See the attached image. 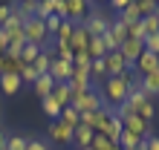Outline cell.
<instances>
[{"instance_id":"6da1fadb","label":"cell","mask_w":159,"mask_h":150,"mask_svg":"<svg viewBox=\"0 0 159 150\" xmlns=\"http://www.w3.org/2000/svg\"><path fill=\"white\" fill-rule=\"evenodd\" d=\"M139 84V75H133V69H127L125 75H116V78H107L104 81V90H101V98L110 101V104H125L130 90Z\"/></svg>"},{"instance_id":"7a4b0ae2","label":"cell","mask_w":159,"mask_h":150,"mask_svg":"<svg viewBox=\"0 0 159 150\" xmlns=\"http://www.w3.org/2000/svg\"><path fill=\"white\" fill-rule=\"evenodd\" d=\"M23 38H26V43H35V46H41V49H46V43L52 41V35H49V29H46V23L38 20V17L23 20Z\"/></svg>"},{"instance_id":"3957f363","label":"cell","mask_w":159,"mask_h":150,"mask_svg":"<svg viewBox=\"0 0 159 150\" xmlns=\"http://www.w3.org/2000/svg\"><path fill=\"white\" fill-rule=\"evenodd\" d=\"M110 20H113V17H110L107 12H101V9H90V15L84 17L81 26L87 29L90 38H104L110 32Z\"/></svg>"},{"instance_id":"277c9868","label":"cell","mask_w":159,"mask_h":150,"mask_svg":"<svg viewBox=\"0 0 159 150\" xmlns=\"http://www.w3.org/2000/svg\"><path fill=\"white\" fill-rule=\"evenodd\" d=\"M72 110H78L81 116L84 113H96V110H101L104 107V98H101V92L96 90V87H90L87 92H81V95H72V104H70Z\"/></svg>"},{"instance_id":"5b68a950","label":"cell","mask_w":159,"mask_h":150,"mask_svg":"<svg viewBox=\"0 0 159 150\" xmlns=\"http://www.w3.org/2000/svg\"><path fill=\"white\" fill-rule=\"evenodd\" d=\"M90 6L87 0H64V20H72V23H84V17L90 15Z\"/></svg>"},{"instance_id":"8992f818","label":"cell","mask_w":159,"mask_h":150,"mask_svg":"<svg viewBox=\"0 0 159 150\" xmlns=\"http://www.w3.org/2000/svg\"><path fill=\"white\" fill-rule=\"evenodd\" d=\"M70 92L72 95H81V92H87L93 87V81H90V67H72V78H70Z\"/></svg>"},{"instance_id":"52a82bcc","label":"cell","mask_w":159,"mask_h":150,"mask_svg":"<svg viewBox=\"0 0 159 150\" xmlns=\"http://www.w3.org/2000/svg\"><path fill=\"white\" fill-rule=\"evenodd\" d=\"M107 121H110V110L107 107H101L96 113H84V116H81V124L87 130H93V133H101V130L107 127Z\"/></svg>"},{"instance_id":"ba28073f","label":"cell","mask_w":159,"mask_h":150,"mask_svg":"<svg viewBox=\"0 0 159 150\" xmlns=\"http://www.w3.org/2000/svg\"><path fill=\"white\" fill-rule=\"evenodd\" d=\"M119 52H121V58L127 61V67H133V64L142 58V52H145V41H136V38H127L125 43L119 46Z\"/></svg>"},{"instance_id":"9c48e42d","label":"cell","mask_w":159,"mask_h":150,"mask_svg":"<svg viewBox=\"0 0 159 150\" xmlns=\"http://www.w3.org/2000/svg\"><path fill=\"white\" fill-rule=\"evenodd\" d=\"M121 127H125L127 133H136V136H142V139H148V136H151V124H148L145 118H139L136 113H127V116L121 118Z\"/></svg>"},{"instance_id":"30bf717a","label":"cell","mask_w":159,"mask_h":150,"mask_svg":"<svg viewBox=\"0 0 159 150\" xmlns=\"http://www.w3.org/2000/svg\"><path fill=\"white\" fill-rule=\"evenodd\" d=\"M104 67H107V78H116V75H125L127 69H133V67H127L121 52H107L104 55Z\"/></svg>"},{"instance_id":"8fae6325","label":"cell","mask_w":159,"mask_h":150,"mask_svg":"<svg viewBox=\"0 0 159 150\" xmlns=\"http://www.w3.org/2000/svg\"><path fill=\"white\" fill-rule=\"evenodd\" d=\"M72 133H75V130H70L64 121H52V124H49V139L55 144H61V147L72 144Z\"/></svg>"},{"instance_id":"7c38bea8","label":"cell","mask_w":159,"mask_h":150,"mask_svg":"<svg viewBox=\"0 0 159 150\" xmlns=\"http://www.w3.org/2000/svg\"><path fill=\"white\" fill-rule=\"evenodd\" d=\"M49 75H52V81H55V84H70V78H72V64H67V61H58V58H52Z\"/></svg>"},{"instance_id":"4fadbf2b","label":"cell","mask_w":159,"mask_h":150,"mask_svg":"<svg viewBox=\"0 0 159 150\" xmlns=\"http://www.w3.org/2000/svg\"><path fill=\"white\" fill-rule=\"evenodd\" d=\"M70 46H72V55L87 52V46H90V35H87V29H84L81 23L75 26V32H72V38H70Z\"/></svg>"},{"instance_id":"5bb4252c","label":"cell","mask_w":159,"mask_h":150,"mask_svg":"<svg viewBox=\"0 0 159 150\" xmlns=\"http://www.w3.org/2000/svg\"><path fill=\"white\" fill-rule=\"evenodd\" d=\"M136 75H151L153 69H159V55H151V52H142V58L136 64Z\"/></svg>"},{"instance_id":"9a60e30c","label":"cell","mask_w":159,"mask_h":150,"mask_svg":"<svg viewBox=\"0 0 159 150\" xmlns=\"http://www.w3.org/2000/svg\"><path fill=\"white\" fill-rule=\"evenodd\" d=\"M139 87H142L145 92H148V98H159V69H153L151 75H142L139 78Z\"/></svg>"},{"instance_id":"2e32d148","label":"cell","mask_w":159,"mask_h":150,"mask_svg":"<svg viewBox=\"0 0 159 150\" xmlns=\"http://www.w3.org/2000/svg\"><path fill=\"white\" fill-rule=\"evenodd\" d=\"M49 98H52V101H55V104H58L61 110L72 104V92H70V87H67V84H55V87H52V95H49Z\"/></svg>"},{"instance_id":"e0dca14e","label":"cell","mask_w":159,"mask_h":150,"mask_svg":"<svg viewBox=\"0 0 159 150\" xmlns=\"http://www.w3.org/2000/svg\"><path fill=\"white\" fill-rule=\"evenodd\" d=\"M121 130H125V127H121V118H116L113 110H110V121H107V127L101 130V133H104L113 144H119V142H121Z\"/></svg>"},{"instance_id":"ac0fdd59","label":"cell","mask_w":159,"mask_h":150,"mask_svg":"<svg viewBox=\"0 0 159 150\" xmlns=\"http://www.w3.org/2000/svg\"><path fill=\"white\" fill-rule=\"evenodd\" d=\"M52 87H55V81H52V75H41V78H38V81L32 84V90H35V95H38L41 101L52 95Z\"/></svg>"},{"instance_id":"d6986e66","label":"cell","mask_w":159,"mask_h":150,"mask_svg":"<svg viewBox=\"0 0 159 150\" xmlns=\"http://www.w3.org/2000/svg\"><path fill=\"white\" fill-rule=\"evenodd\" d=\"M107 35L121 46V43L127 41V26H125V20H121V17H113V20H110V32H107Z\"/></svg>"},{"instance_id":"ffe728a7","label":"cell","mask_w":159,"mask_h":150,"mask_svg":"<svg viewBox=\"0 0 159 150\" xmlns=\"http://www.w3.org/2000/svg\"><path fill=\"white\" fill-rule=\"evenodd\" d=\"M93 136H96V133L81 124V127H75V133H72V144H75L78 150H84V147H90V144H93Z\"/></svg>"},{"instance_id":"44dd1931","label":"cell","mask_w":159,"mask_h":150,"mask_svg":"<svg viewBox=\"0 0 159 150\" xmlns=\"http://www.w3.org/2000/svg\"><path fill=\"white\" fill-rule=\"evenodd\" d=\"M87 55L90 61H101L107 55V46H104V38H90V46H87Z\"/></svg>"},{"instance_id":"7402d4cb","label":"cell","mask_w":159,"mask_h":150,"mask_svg":"<svg viewBox=\"0 0 159 150\" xmlns=\"http://www.w3.org/2000/svg\"><path fill=\"white\" fill-rule=\"evenodd\" d=\"M145 144V139L142 136H136V133H127V130H121V142H119V147L121 150H139Z\"/></svg>"},{"instance_id":"603a6c76","label":"cell","mask_w":159,"mask_h":150,"mask_svg":"<svg viewBox=\"0 0 159 150\" xmlns=\"http://www.w3.org/2000/svg\"><path fill=\"white\" fill-rule=\"evenodd\" d=\"M145 101H151V98H148V92H145V90H142V87L136 84V87L130 90V95H127V101H125V104H127L130 110H136V107H142Z\"/></svg>"},{"instance_id":"cb8c5ba5","label":"cell","mask_w":159,"mask_h":150,"mask_svg":"<svg viewBox=\"0 0 159 150\" xmlns=\"http://www.w3.org/2000/svg\"><path fill=\"white\" fill-rule=\"evenodd\" d=\"M58 121H64L70 130H75V127H81V113H78V110H72V107H64Z\"/></svg>"},{"instance_id":"d4e9b609","label":"cell","mask_w":159,"mask_h":150,"mask_svg":"<svg viewBox=\"0 0 159 150\" xmlns=\"http://www.w3.org/2000/svg\"><path fill=\"white\" fill-rule=\"evenodd\" d=\"M0 90H3L6 95H17V90H20V78H17V75H0Z\"/></svg>"},{"instance_id":"484cf974","label":"cell","mask_w":159,"mask_h":150,"mask_svg":"<svg viewBox=\"0 0 159 150\" xmlns=\"http://www.w3.org/2000/svg\"><path fill=\"white\" fill-rule=\"evenodd\" d=\"M90 81H107V67H104V58L101 61H90Z\"/></svg>"},{"instance_id":"4316f807","label":"cell","mask_w":159,"mask_h":150,"mask_svg":"<svg viewBox=\"0 0 159 150\" xmlns=\"http://www.w3.org/2000/svg\"><path fill=\"white\" fill-rule=\"evenodd\" d=\"M136 9H139V17L159 15V0H136Z\"/></svg>"},{"instance_id":"83f0119b","label":"cell","mask_w":159,"mask_h":150,"mask_svg":"<svg viewBox=\"0 0 159 150\" xmlns=\"http://www.w3.org/2000/svg\"><path fill=\"white\" fill-rule=\"evenodd\" d=\"M41 52H43L41 46H35V43H26V46H23V52H20V61L26 64V67H32V64H35V58H38Z\"/></svg>"},{"instance_id":"f1b7e54d","label":"cell","mask_w":159,"mask_h":150,"mask_svg":"<svg viewBox=\"0 0 159 150\" xmlns=\"http://www.w3.org/2000/svg\"><path fill=\"white\" fill-rule=\"evenodd\" d=\"M75 26H78V23H72V20H61L58 32H55V41H70L72 32H75Z\"/></svg>"},{"instance_id":"f546056e","label":"cell","mask_w":159,"mask_h":150,"mask_svg":"<svg viewBox=\"0 0 159 150\" xmlns=\"http://www.w3.org/2000/svg\"><path fill=\"white\" fill-rule=\"evenodd\" d=\"M26 144H29V139L20 136V133H12L6 139V150H26Z\"/></svg>"},{"instance_id":"4dcf8cb0","label":"cell","mask_w":159,"mask_h":150,"mask_svg":"<svg viewBox=\"0 0 159 150\" xmlns=\"http://www.w3.org/2000/svg\"><path fill=\"white\" fill-rule=\"evenodd\" d=\"M142 29H145V38H151V35H159V15L142 17Z\"/></svg>"},{"instance_id":"1f68e13d","label":"cell","mask_w":159,"mask_h":150,"mask_svg":"<svg viewBox=\"0 0 159 150\" xmlns=\"http://www.w3.org/2000/svg\"><path fill=\"white\" fill-rule=\"evenodd\" d=\"M133 113H136L139 118H145L148 124H151V121H153V116H156V107H153V101H145V104H142V107H136Z\"/></svg>"},{"instance_id":"d6a6232c","label":"cell","mask_w":159,"mask_h":150,"mask_svg":"<svg viewBox=\"0 0 159 150\" xmlns=\"http://www.w3.org/2000/svg\"><path fill=\"white\" fill-rule=\"evenodd\" d=\"M116 17H121L125 23H139V20H142V17H139V9H136V3H133V0H130V6H127L121 15H116Z\"/></svg>"},{"instance_id":"836d02e7","label":"cell","mask_w":159,"mask_h":150,"mask_svg":"<svg viewBox=\"0 0 159 150\" xmlns=\"http://www.w3.org/2000/svg\"><path fill=\"white\" fill-rule=\"evenodd\" d=\"M41 107H43V113H46V116H49L52 121H58V118H61V107L55 104L52 98H43V101H41Z\"/></svg>"},{"instance_id":"e575fe53","label":"cell","mask_w":159,"mask_h":150,"mask_svg":"<svg viewBox=\"0 0 159 150\" xmlns=\"http://www.w3.org/2000/svg\"><path fill=\"white\" fill-rule=\"evenodd\" d=\"M90 147H93V150H113L116 144L110 142L104 133H96V136H93V144H90Z\"/></svg>"},{"instance_id":"d590c367","label":"cell","mask_w":159,"mask_h":150,"mask_svg":"<svg viewBox=\"0 0 159 150\" xmlns=\"http://www.w3.org/2000/svg\"><path fill=\"white\" fill-rule=\"evenodd\" d=\"M12 15H15V6L12 3H0V26H6Z\"/></svg>"},{"instance_id":"8d00e7d4","label":"cell","mask_w":159,"mask_h":150,"mask_svg":"<svg viewBox=\"0 0 159 150\" xmlns=\"http://www.w3.org/2000/svg\"><path fill=\"white\" fill-rule=\"evenodd\" d=\"M145 52H151V55H159V35H151V38H145Z\"/></svg>"},{"instance_id":"74e56055","label":"cell","mask_w":159,"mask_h":150,"mask_svg":"<svg viewBox=\"0 0 159 150\" xmlns=\"http://www.w3.org/2000/svg\"><path fill=\"white\" fill-rule=\"evenodd\" d=\"M43 23H46V29H49V35L55 38V32H58V26H61V17H58V15H52V17H46Z\"/></svg>"},{"instance_id":"f35d334b","label":"cell","mask_w":159,"mask_h":150,"mask_svg":"<svg viewBox=\"0 0 159 150\" xmlns=\"http://www.w3.org/2000/svg\"><path fill=\"white\" fill-rule=\"evenodd\" d=\"M26 150H49V144H46L43 139H29V144H26Z\"/></svg>"},{"instance_id":"ab89813d","label":"cell","mask_w":159,"mask_h":150,"mask_svg":"<svg viewBox=\"0 0 159 150\" xmlns=\"http://www.w3.org/2000/svg\"><path fill=\"white\" fill-rule=\"evenodd\" d=\"M127 6H130V0H110V9H113L116 15H121V12H125Z\"/></svg>"},{"instance_id":"60d3db41","label":"cell","mask_w":159,"mask_h":150,"mask_svg":"<svg viewBox=\"0 0 159 150\" xmlns=\"http://www.w3.org/2000/svg\"><path fill=\"white\" fill-rule=\"evenodd\" d=\"M145 150H159V136H148L145 139Z\"/></svg>"},{"instance_id":"b9f144b4","label":"cell","mask_w":159,"mask_h":150,"mask_svg":"<svg viewBox=\"0 0 159 150\" xmlns=\"http://www.w3.org/2000/svg\"><path fill=\"white\" fill-rule=\"evenodd\" d=\"M6 49H9V43L3 41V35H0V55H6Z\"/></svg>"},{"instance_id":"7bdbcfd3","label":"cell","mask_w":159,"mask_h":150,"mask_svg":"<svg viewBox=\"0 0 159 150\" xmlns=\"http://www.w3.org/2000/svg\"><path fill=\"white\" fill-rule=\"evenodd\" d=\"M6 139H9V136L3 133V130H0V150H6Z\"/></svg>"},{"instance_id":"ee69618b","label":"cell","mask_w":159,"mask_h":150,"mask_svg":"<svg viewBox=\"0 0 159 150\" xmlns=\"http://www.w3.org/2000/svg\"><path fill=\"white\" fill-rule=\"evenodd\" d=\"M0 72H3V55H0Z\"/></svg>"},{"instance_id":"f6af8a7d","label":"cell","mask_w":159,"mask_h":150,"mask_svg":"<svg viewBox=\"0 0 159 150\" xmlns=\"http://www.w3.org/2000/svg\"><path fill=\"white\" fill-rule=\"evenodd\" d=\"M113 150H121V147H119V144H116V147H113Z\"/></svg>"},{"instance_id":"bcb514c9","label":"cell","mask_w":159,"mask_h":150,"mask_svg":"<svg viewBox=\"0 0 159 150\" xmlns=\"http://www.w3.org/2000/svg\"><path fill=\"white\" fill-rule=\"evenodd\" d=\"M84 150H93V147H84Z\"/></svg>"}]
</instances>
